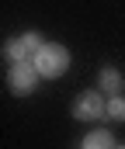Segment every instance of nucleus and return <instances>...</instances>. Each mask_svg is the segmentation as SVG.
Returning a JSON list of instances; mask_svg holds the SVG:
<instances>
[{"label":"nucleus","instance_id":"nucleus-1","mask_svg":"<svg viewBox=\"0 0 125 149\" xmlns=\"http://www.w3.org/2000/svg\"><path fill=\"white\" fill-rule=\"evenodd\" d=\"M70 49L66 45H59V42H45L38 52L31 56V63H35V70L42 73V80H56V76H63L70 70Z\"/></svg>","mask_w":125,"mask_h":149},{"label":"nucleus","instance_id":"nucleus-2","mask_svg":"<svg viewBox=\"0 0 125 149\" xmlns=\"http://www.w3.org/2000/svg\"><path fill=\"white\" fill-rule=\"evenodd\" d=\"M70 111H73L77 121H97V118L108 114V94L104 90H83V94H77Z\"/></svg>","mask_w":125,"mask_h":149},{"label":"nucleus","instance_id":"nucleus-3","mask_svg":"<svg viewBox=\"0 0 125 149\" xmlns=\"http://www.w3.org/2000/svg\"><path fill=\"white\" fill-rule=\"evenodd\" d=\"M38 80H42V73L35 70L31 59H24V63H10V73H7V87H10V94L28 97V94H35Z\"/></svg>","mask_w":125,"mask_h":149},{"label":"nucleus","instance_id":"nucleus-4","mask_svg":"<svg viewBox=\"0 0 125 149\" xmlns=\"http://www.w3.org/2000/svg\"><path fill=\"white\" fill-rule=\"evenodd\" d=\"M97 90H104L108 97H118L125 90V76L115 70V66H104L101 73H97Z\"/></svg>","mask_w":125,"mask_h":149},{"label":"nucleus","instance_id":"nucleus-5","mask_svg":"<svg viewBox=\"0 0 125 149\" xmlns=\"http://www.w3.org/2000/svg\"><path fill=\"white\" fill-rule=\"evenodd\" d=\"M80 149H115V135H111L108 128H97V132H90V135H83Z\"/></svg>","mask_w":125,"mask_h":149},{"label":"nucleus","instance_id":"nucleus-6","mask_svg":"<svg viewBox=\"0 0 125 149\" xmlns=\"http://www.w3.org/2000/svg\"><path fill=\"white\" fill-rule=\"evenodd\" d=\"M3 56H7L10 63H24V59H31V49L24 45V38H10V42L3 45Z\"/></svg>","mask_w":125,"mask_h":149},{"label":"nucleus","instance_id":"nucleus-7","mask_svg":"<svg viewBox=\"0 0 125 149\" xmlns=\"http://www.w3.org/2000/svg\"><path fill=\"white\" fill-rule=\"evenodd\" d=\"M108 118H111V121H125V94L108 97Z\"/></svg>","mask_w":125,"mask_h":149},{"label":"nucleus","instance_id":"nucleus-8","mask_svg":"<svg viewBox=\"0 0 125 149\" xmlns=\"http://www.w3.org/2000/svg\"><path fill=\"white\" fill-rule=\"evenodd\" d=\"M115 149H125V146H115Z\"/></svg>","mask_w":125,"mask_h":149}]
</instances>
